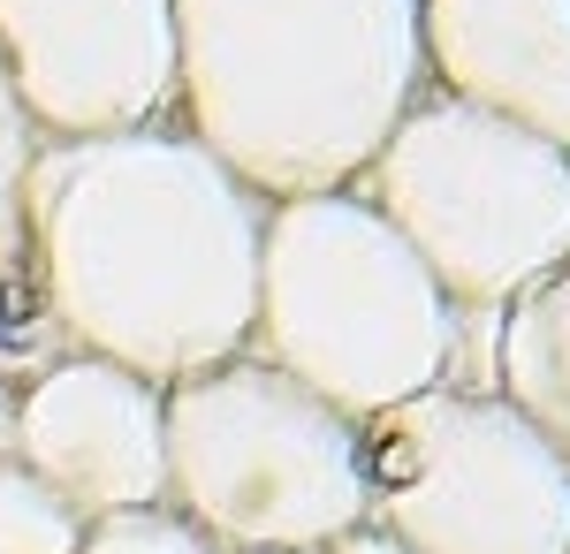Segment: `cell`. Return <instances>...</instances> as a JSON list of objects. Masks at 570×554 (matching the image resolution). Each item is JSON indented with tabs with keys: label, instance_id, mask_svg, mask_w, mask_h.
Instances as JSON below:
<instances>
[{
	"label": "cell",
	"instance_id": "cell-1",
	"mask_svg": "<svg viewBox=\"0 0 570 554\" xmlns=\"http://www.w3.org/2000/svg\"><path fill=\"white\" fill-rule=\"evenodd\" d=\"M23 244L61 342L85 357L176 387L252 349L266 198L183 122L39 137Z\"/></svg>",
	"mask_w": 570,
	"mask_h": 554
},
{
	"label": "cell",
	"instance_id": "cell-2",
	"mask_svg": "<svg viewBox=\"0 0 570 554\" xmlns=\"http://www.w3.org/2000/svg\"><path fill=\"white\" fill-rule=\"evenodd\" d=\"M419 91V0H176V122L266 206L351 190Z\"/></svg>",
	"mask_w": 570,
	"mask_h": 554
},
{
	"label": "cell",
	"instance_id": "cell-3",
	"mask_svg": "<svg viewBox=\"0 0 570 554\" xmlns=\"http://www.w3.org/2000/svg\"><path fill=\"white\" fill-rule=\"evenodd\" d=\"M464 349H487L494 373V319L441 297L381 206L357 190L266 206L259 311L244 357L289 373L343 418H373L426 387H464Z\"/></svg>",
	"mask_w": 570,
	"mask_h": 554
},
{
	"label": "cell",
	"instance_id": "cell-4",
	"mask_svg": "<svg viewBox=\"0 0 570 554\" xmlns=\"http://www.w3.org/2000/svg\"><path fill=\"white\" fill-rule=\"evenodd\" d=\"M351 190L381 206L456 311L494 319L570 266V145L456 91H419Z\"/></svg>",
	"mask_w": 570,
	"mask_h": 554
},
{
	"label": "cell",
	"instance_id": "cell-5",
	"mask_svg": "<svg viewBox=\"0 0 570 554\" xmlns=\"http://www.w3.org/2000/svg\"><path fill=\"white\" fill-rule=\"evenodd\" d=\"M168 502L214 547L236 554H320L365 524L357 418L327 410L312 387L259 357L190 373L160 403Z\"/></svg>",
	"mask_w": 570,
	"mask_h": 554
},
{
	"label": "cell",
	"instance_id": "cell-6",
	"mask_svg": "<svg viewBox=\"0 0 570 554\" xmlns=\"http://www.w3.org/2000/svg\"><path fill=\"white\" fill-rule=\"evenodd\" d=\"M357 471L403 554H570V464L502 395L426 387L357 418Z\"/></svg>",
	"mask_w": 570,
	"mask_h": 554
},
{
	"label": "cell",
	"instance_id": "cell-7",
	"mask_svg": "<svg viewBox=\"0 0 570 554\" xmlns=\"http://www.w3.org/2000/svg\"><path fill=\"white\" fill-rule=\"evenodd\" d=\"M0 77L39 137L176 122V0H0Z\"/></svg>",
	"mask_w": 570,
	"mask_h": 554
},
{
	"label": "cell",
	"instance_id": "cell-8",
	"mask_svg": "<svg viewBox=\"0 0 570 554\" xmlns=\"http://www.w3.org/2000/svg\"><path fill=\"white\" fill-rule=\"evenodd\" d=\"M168 387L137 380L130 365L107 357H53L8 410V456L31 464L85 516L160 510L168 502V433H160Z\"/></svg>",
	"mask_w": 570,
	"mask_h": 554
},
{
	"label": "cell",
	"instance_id": "cell-9",
	"mask_svg": "<svg viewBox=\"0 0 570 554\" xmlns=\"http://www.w3.org/2000/svg\"><path fill=\"white\" fill-rule=\"evenodd\" d=\"M426 85L570 145V0H419Z\"/></svg>",
	"mask_w": 570,
	"mask_h": 554
},
{
	"label": "cell",
	"instance_id": "cell-10",
	"mask_svg": "<svg viewBox=\"0 0 570 554\" xmlns=\"http://www.w3.org/2000/svg\"><path fill=\"white\" fill-rule=\"evenodd\" d=\"M494 395L570 464V266L494 311Z\"/></svg>",
	"mask_w": 570,
	"mask_h": 554
},
{
	"label": "cell",
	"instance_id": "cell-11",
	"mask_svg": "<svg viewBox=\"0 0 570 554\" xmlns=\"http://www.w3.org/2000/svg\"><path fill=\"white\" fill-rule=\"evenodd\" d=\"M77 547H85V516L31 464L0 456V554H77Z\"/></svg>",
	"mask_w": 570,
	"mask_h": 554
},
{
	"label": "cell",
	"instance_id": "cell-12",
	"mask_svg": "<svg viewBox=\"0 0 570 554\" xmlns=\"http://www.w3.org/2000/svg\"><path fill=\"white\" fill-rule=\"evenodd\" d=\"M77 554H228V547H214L190 516H176L168 502H160V510L91 516V524H85V547H77Z\"/></svg>",
	"mask_w": 570,
	"mask_h": 554
},
{
	"label": "cell",
	"instance_id": "cell-13",
	"mask_svg": "<svg viewBox=\"0 0 570 554\" xmlns=\"http://www.w3.org/2000/svg\"><path fill=\"white\" fill-rule=\"evenodd\" d=\"M31 152H39V129L23 122L16 91L0 77V251L23 244V175H31Z\"/></svg>",
	"mask_w": 570,
	"mask_h": 554
},
{
	"label": "cell",
	"instance_id": "cell-14",
	"mask_svg": "<svg viewBox=\"0 0 570 554\" xmlns=\"http://www.w3.org/2000/svg\"><path fill=\"white\" fill-rule=\"evenodd\" d=\"M320 554H403V540L381 532V524H351V532H335Z\"/></svg>",
	"mask_w": 570,
	"mask_h": 554
}]
</instances>
